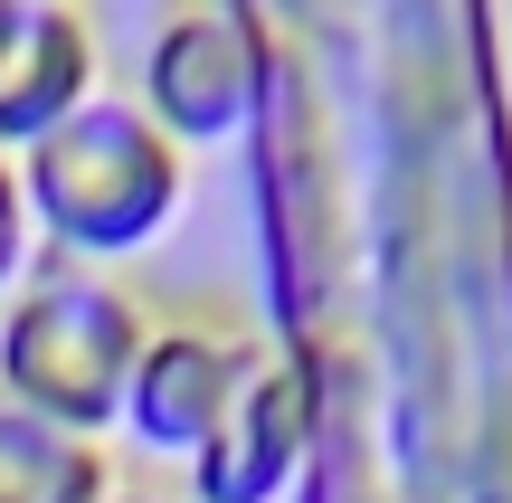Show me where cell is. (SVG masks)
Segmentation results:
<instances>
[{"mask_svg": "<svg viewBox=\"0 0 512 503\" xmlns=\"http://www.w3.org/2000/svg\"><path fill=\"white\" fill-rule=\"evenodd\" d=\"M133 105L171 133V143H228L256 114V48L219 0H181L143 48V95Z\"/></svg>", "mask_w": 512, "mask_h": 503, "instance_id": "obj_3", "label": "cell"}, {"mask_svg": "<svg viewBox=\"0 0 512 503\" xmlns=\"http://www.w3.org/2000/svg\"><path fill=\"white\" fill-rule=\"evenodd\" d=\"M256 361H266V342L228 333V323H152L124 390V428L152 456H200L209 428L228 418V399L256 380Z\"/></svg>", "mask_w": 512, "mask_h": 503, "instance_id": "obj_4", "label": "cell"}, {"mask_svg": "<svg viewBox=\"0 0 512 503\" xmlns=\"http://www.w3.org/2000/svg\"><path fill=\"white\" fill-rule=\"evenodd\" d=\"M105 503H171V494H105Z\"/></svg>", "mask_w": 512, "mask_h": 503, "instance_id": "obj_9", "label": "cell"}, {"mask_svg": "<svg viewBox=\"0 0 512 503\" xmlns=\"http://www.w3.org/2000/svg\"><path fill=\"white\" fill-rule=\"evenodd\" d=\"M95 95V38L67 0H0V152H29Z\"/></svg>", "mask_w": 512, "mask_h": 503, "instance_id": "obj_6", "label": "cell"}, {"mask_svg": "<svg viewBox=\"0 0 512 503\" xmlns=\"http://www.w3.org/2000/svg\"><path fill=\"white\" fill-rule=\"evenodd\" d=\"M304 447H313V380H304V361L266 352L256 380L228 399V418L209 428V447L190 456V494L200 503H275L304 475Z\"/></svg>", "mask_w": 512, "mask_h": 503, "instance_id": "obj_5", "label": "cell"}, {"mask_svg": "<svg viewBox=\"0 0 512 503\" xmlns=\"http://www.w3.org/2000/svg\"><path fill=\"white\" fill-rule=\"evenodd\" d=\"M114 466L95 437H67L48 418H29L19 399H0V503H105Z\"/></svg>", "mask_w": 512, "mask_h": 503, "instance_id": "obj_7", "label": "cell"}, {"mask_svg": "<svg viewBox=\"0 0 512 503\" xmlns=\"http://www.w3.org/2000/svg\"><path fill=\"white\" fill-rule=\"evenodd\" d=\"M29 276V200H19V152H0V295Z\"/></svg>", "mask_w": 512, "mask_h": 503, "instance_id": "obj_8", "label": "cell"}, {"mask_svg": "<svg viewBox=\"0 0 512 503\" xmlns=\"http://www.w3.org/2000/svg\"><path fill=\"white\" fill-rule=\"evenodd\" d=\"M19 200L57 257H133L181 209V143L124 95H86L57 133L19 152Z\"/></svg>", "mask_w": 512, "mask_h": 503, "instance_id": "obj_2", "label": "cell"}, {"mask_svg": "<svg viewBox=\"0 0 512 503\" xmlns=\"http://www.w3.org/2000/svg\"><path fill=\"white\" fill-rule=\"evenodd\" d=\"M143 342H152L143 304L114 276L48 247L10 285V314H0V399H19L29 418H48L67 437L124 428V390H133Z\"/></svg>", "mask_w": 512, "mask_h": 503, "instance_id": "obj_1", "label": "cell"}]
</instances>
